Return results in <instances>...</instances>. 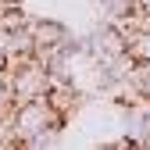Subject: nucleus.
<instances>
[{"instance_id": "f257e3e1", "label": "nucleus", "mask_w": 150, "mask_h": 150, "mask_svg": "<svg viewBox=\"0 0 150 150\" xmlns=\"http://www.w3.org/2000/svg\"><path fill=\"white\" fill-rule=\"evenodd\" d=\"M11 125H14V136L18 139H32L40 132H50V129H61L64 125V115L54 107L47 97H32V100H22L14 104L11 111Z\"/></svg>"}, {"instance_id": "f03ea898", "label": "nucleus", "mask_w": 150, "mask_h": 150, "mask_svg": "<svg viewBox=\"0 0 150 150\" xmlns=\"http://www.w3.org/2000/svg\"><path fill=\"white\" fill-rule=\"evenodd\" d=\"M11 75V93H14V104H22V100H32V97H47L50 93V68L40 64V61H29L22 68H14L7 71Z\"/></svg>"}, {"instance_id": "7ed1b4c3", "label": "nucleus", "mask_w": 150, "mask_h": 150, "mask_svg": "<svg viewBox=\"0 0 150 150\" xmlns=\"http://www.w3.org/2000/svg\"><path fill=\"white\" fill-rule=\"evenodd\" d=\"M29 29H32L36 50H68V54H75L71 32L57 22V18H36V22H29Z\"/></svg>"}, {"instance_id": "20e7f679", "label": "nucleus", "mask_w": 150, "mask_h": 150, "mask_svg": "<svg viewBox=\"0 0 150 150\" xmlns=\"http://www.w3.org/2000/svg\"><path fill=\"white\" fill-rule=\"evenodd\" d=\"M100 11H104L107 22H118V18L136 11V0H100Z\"/></svg>"}, {"instance_id": "39448f33", "label": "nucleus", "mask_w": 150, "mask_h": 150, "mask_svg": "<svg viewBox=\"0 0 150 150\" xmlns=\"http://www.w3.org/2000/svg\"><path fill=\"white\" fill-rule=\"evenodd\" d=\"M129 54H132L136 61H150V29L129 36Z\"/></svg>"}, {"instance_id": "423d86ee", "label": "nucleus", "mask_w": 150, "mask_h": 150, "mask_svg": "<svg viewBox=\"0 0 150 150\" xmlns=\"http://www.w3.org/2000/svg\"><path fill=\"white\" fill-rule=\"evenodd\" d=\"M14 111V93H11V75L7 68H0V115H11Z\"/></svg>"}, {"instance_id": "0eeeda50", "label": "nucleus", "mask_w": 150, "mask_h": 150, "mask_svg": "<svg viewBox=\"0 0 150 150\" xmlns=\"http://www.w3.org/2000/svg\"><path fill=\"white\" fill-rule=\"evenodd\" d=\"M136 7H143V11H150V0H136Z\"/></svg>"}, {"instance_id": "6e6552de", "label": "nucleus", "mask_w": 150, "mask_h": 150, "mask_svg": "<svg viewBox=\"0 0 150 150\" xmlns=\"http://www.w3.org/2000/svg\"><path fill=\"white\" fill-rule=\"evenodd\" d=\"M0 68H7V54L4 50H0Z\"/></svg>"}]
</instances>
